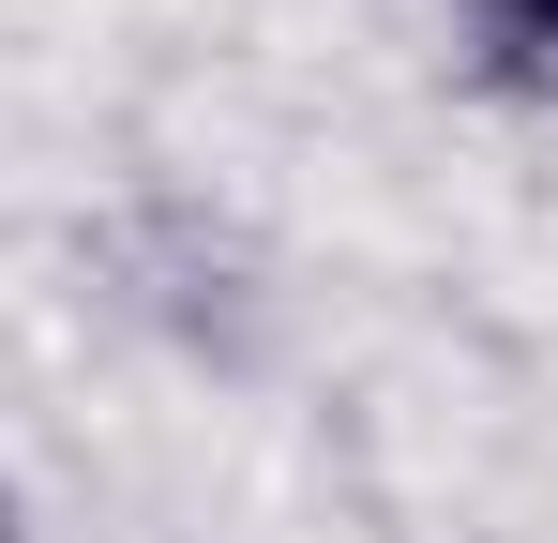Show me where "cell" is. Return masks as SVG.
I'll return each mask as SVG.
<instances>
[{"label":"cell","instance_id":"cell-1","mask_svg":"<svg viewBox=\"0 0 558 543\" xmlns=\"http://www.w3.org/2000/svg\"><path fill=\"white\" fill-rule=\"evenodd\" d=\"M76 257H92V287L151 348L211 362V377H257V362H272V257H257V227H227L211 196H121Z\"/></svg>","mask_w":558,"mask_h":543},{"label":"cell","instance_id":"cell-2","mask_svg":"<svg viewBox=\"0 0 558 543\" xmlns=\"http://www.w3.org/2000/svg\"><path fill=\"white\" fill-rule=\"evenodd\" d=\"M438 46H453L468 106L558 121V0H438Z\"/></svg>","mask_w":558,"mask_h":543},{"label":"cell","instance_id":"cell-3","mask_svg":"<svg viewBox=\"0 0 558 543\" xmlns=\"http://www.w3.org/2000/svg\"><path fill=\"white\" fill-rule=\"evenodd\" d=\"M0 543H31V498H15V468H0Z\"/></svg>","mask_w":558,"mask_h":543}]
</instances>
